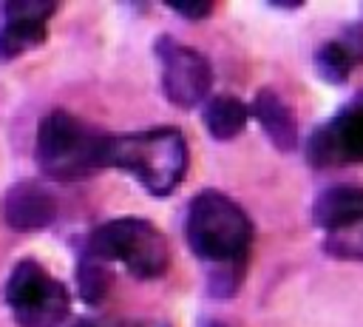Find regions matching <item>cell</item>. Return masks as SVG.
Listing matches in <instances>:
<instances>
[{"mask_svg":"<svg viewBox=\"0 0 363 327\" xmlns=\"http://www.w3.org/2000/svg\"><path fill=\"white\" fill-rule=\"evenodd\" d=\"M102 168L130 173L150 196H170L190 168V145L179 128L162 125L130 134H108Z\"/></svg>","mask_w":363,"mask_h":327,"instance_id":"1","label":"cell"},{"mask_svg":"<svg viewBox=\"0 0 363 327\" xmlns=\"http://www.w3.org/2000/svg\"><path fill=\"white\" fill-rule=\"evenodd\" d=\"M184 236L193 256L207 267H247L252 247V219L233 196L204 188L187 202Z\"/></svg>","mask_w":363,"mask_h":327,"instance_id":"2","label":"cell"},{"mask_svg":"<svg viewBox=\"0 0 363 327\" xmlns=\"http://www.w3.org/2000/svg\"><path fill=\"white\" fill-rule=\"evenodd\" d=\"M99 262H119L133 279L153 282L162 279L170 267V242L167 236L147 219L119 216L102 222L91 230L85 250Z\"/></svg>","mask_w":363,"mask_h":327,"instance_id":"3","label":"cell"},{"mask_svg":"<svg viewBox=\"0 0 363 327\" xmlns=\"http://www.w3.org/2000/svg\"><path fill=\"white\" fill-rule=\"evenodd\" d=\"M108 134L74 117L71 111H48L34 136V156L45 176L77 179L102 168Z\"/></svg>","mask_w":363,"mask_h":327,"instance_id":"4","label":"cell"},{"mask_svg":"<svg viewBox=\"0 0 363 327\" xmlns=\"http://www.w3.org/2000/svg\"><path fill=\"white\" fill-rule=\"evenodd\" d=\"M3 296L20 327H60L71 313L65 284L34 259H20L11 267Z\"/></svg>","mask_w":363,"mask_h":327,"instance_id":"5","label":"cell"},{"mask_svg":"<svg viewBox=\"0 0 363 327\" xmlns=\"http://www.w3.org/2000/svg\"><path fill=\"white\" fill-rule=\"evenodd\" d=\"M153 54L159 63L162 94L173 108L190 111L210 100L213 65L199 48L179 43L170 34H162L153 43Z\"/></svg>","mask_w":363,"mask_h":327,"instance_id":"6","label":"cell"},{"mask_svg":"<svg viewBox=\"0 0 363 327\" xmlns=\"http://www.w3.org/2000/svg\"><path fill=\"white\" fill-rule=\"evenodd\" d=\"M306 159L312 168L363 162V91L312 131L306 142Z\"/></svg>","mask_w":363,"mask_h":327,"instance_id":"7","label":"cell"},{"mask_svg":"<svg viewBox=\"0 0 363 327\" xmlns=\"http://www.w3.org/2000/svg\"><path fill=\"white\" fill-rule=\"evenodd\" d=\"M54 11L57 3L51 0H9L3 6L0 26V63L17 60L20 54L43 45Z\"/></svg>","mask_w":363,"mask_h":327,"instance_id":"8","label":"cell"},{"mask_svg":"<svg viewBox=\"0 0 363 327\" xmlns=\"http://www.w3.org/2000/svg\"><path fill=\"white\" fill-rule=\"evenodd\" d=\"M57 219L54 193L37 179L14 182L3 196V222L14 233H40Z\"/></svg>","mask_w":363,"mask_h":327,"instance_id":"9","label":"cell"},{"mask_svg":"<svg viewBox=\"0 0 363 327\" xmlns=\"http://www.w3.org/2000/svg\"><path fill=\"white\" fill-rule=\"evenodd\" d=\"M250 117L258 119L261 131L281 154H292L298 148V117L292 105L275 88H258L250 105Z\"/></svg>","mask_w":363,"mask_h":327,"instance_id":"10","label":"cell"},{"mask_svg":"<svg viewBox=\"0 0 363 327\" xmlns=\"http://www.w3.org/2000/svg\"><path fill=\"white\" fill-rule=\"evenodd\" d=\"M363 63V37H335L315 48V74L329 85H343Z\"/></svg>","mask_w":363,"mask_h":327,"instance_id":"11","label":"cell"},{"mask_svg":"<svg viewBox=\"0 0 363 327\" xmlns=\"http://www.w3.org/2000/svg\"><path fill=\"white\" fill-rule=\"evenodd\" d=\"M201 122L207 128V134L216 139V142H230L235 139L247 122H250V105L233 94H216L204 102V111H201Z\"/></svg>","mask_w":363,"mask_h":327,"instance_id":"12","label":"cell"},{"mask_svg":"<svg viewBox=\"0 0 363 327\" xmlns=\"http://www.w3.org/2000/svg\"><path fill=\"white\" fill-rule=\"evenodd\" d=\"M363 213V188L357 185H335L315 196L312 222L320 230H329L340 222H349Z\"/></svg>","mask_w":363,"mask_h":327,"instance_id":"13","label":"cell"},{"mask_svg":"<svg viewBox=\"0 0 363 327\" xmlns=\"http://www.w3.org/2000/svg\"><path fill=\"white\" fill-rule=\"evenodd\" d=\"M323 253L337 262H363V213L323 230Z\"/></svg>","mask_w":363,"mask_h":327,"instance_id":"14","label":"cell"},{"mask_svg":"<svg viewBox=\"0 0 363 327\" xmlns=\"http://www.w3.org/2000/svg\"><path fill=\"white\" fill-rule=\"evenodd\" d=\"M111 284H113V276L108 270L105 262L82 253L79 256V264H77V290L82 296L85 304H99L105 301V296L111 293Z\"/></svg>","mask_w":363,"mask_h":327,"instance_id":"15","label":"cell"},{"mask_svg":"<svg viewBox=\"0 0 363 327\" xmlns=\"http://www.w3.org/2000/svg\"><path fill=\"white\" fill-rule=\"evenodd\" d=\"M244 273L247 267L244 264H227V267H207V279H204V287L210 296L216 299H233L241 284H244Z\"/></svg>","mask_w":363,"mask_h":327,"instance_id":"16","label":"cell"},{"mask_svg":"<svg viewBox=\"0 0 363 327\" xmlns=\"http://www.w3.org/2000/svg\"><path fill=\"white\" fill-rule=\"evenodd\" d=\"M167 9H170L173 14H179V17H184V20H190V23H201V20H207V17L213 14L216 6H213L210 0H207V3L201 0V3H182V6H179V3H170Z\"/></svg>","mask_w":363,"mask_h":327,"instance_id":"17","label":"cell"},{"mask_svg":"<svg viewBox=\"0 0 363 327\" xmlns=\"http://www.w3.org/2000/svg\"><path fill=\"white\" fill-rule=\"evenodd\" d=\"M199 327H235V324L221 321V318H201V321H199Z\"/></svg>","mask_w":363,"mask_h":327,"instance_id":"18","label":"cell"},{"mask_svg":"<svg viewBox=\"0 0 363 327\" xmlns=\"http://www.w3.org/2000/svg\"><path fill=\"white\" fill-rule=\"evenodd\" d=\"M128 327H170V324H164V321H133Z\"/></svg>","mask_w":363,"mask_h":327,"instance_id":"19","label":"cell"},{"mask_svg":"<svg viewBox=\"0 0 363 327\" xmlns=\"http://www.w3.org/2000/svg\"><path fill=\"white\" fill-rule=\"evenodd\" d=\"M71 327H99V324H94V321H88V318H79V321H74Z\"/></svg>","mask_w":363,"mask_h":327,"instance_id":"20","label":"cell"}]
</instances>
